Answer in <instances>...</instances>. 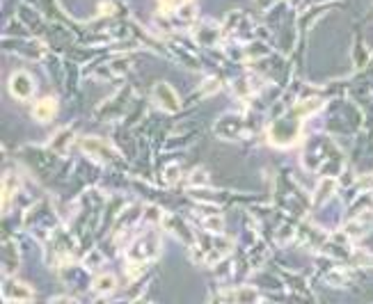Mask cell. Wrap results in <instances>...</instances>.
I'll return each mask as SVG.
<instances>
[{
    "label": "cell",
    "instance_id": "6da1fadb",
    "mask_svg": "<svg viewBox=\"0 0 373 304\" xmlns=\"http://www.w3.org/2000/svg\"><path fill=\"white\" fill-rule=\"evenodd\" d=\"M158 236H156L154 231H149L145 236H140L138 240L133 242V247L128 249V259L131 261H138V263H145L149 259H154L156 254H158Z\"/></svg>",
    "mask_w": 373,
    "mask_h": 304
},
{
    "label": "cell",
    "instance_id": "7a4b0ae2",
    "mask_svg": "<svg viewBox=\"0 0 373 304\" xmlns=\"http://www.w3.org/2000/svg\"><path fill=\"white\" fill-rule=\"evenodd\" d=\"M10 94L16 101H28L35 94V80L28 71H16L10 78Z\"/></svg>",
    "mask_w": 373,
    "mask_h": 304
},
{
    "label": "cell",
    "instance_id": "3957f363",
    "mask_svg": "<svg viewBox=\"0 0 373 304\" xmlns=\"http://www.w3.org/2000/svg\"><path fill=\"white\" fill-rule=\"evenodd\" d=\"M80 147H83L85 153H90V156L97 158V160H112L115 158L112 147L106 144V142L99 140V138H85L83 142H80Z\"/></svg>",
    "mask_w": 373,
    "mask_h": 304
},
{
    "label": "cell",
    "instance_id": "277c9868",
    "mask_svg": "<svg viewBox=\"0 0 373 304\" xmlns=\"http://www.w3.org/2000/svg\"><path fill=\"white\" fill-rule=\"evenodd\" d=\"M154 97L156 101H158V105L163 107V110L167 112H176L179 110V97L172 92V87H169L167 83H158L154 90Z\"/></svg>",
    "mask_w": 373,
    "mask_h": 304
},
{
    "label": "cell",
    "instance_id": "5b68a950",
    "mask_svg": "<svg viewBox=\"0 0 373 304\" xmlns=\"http://www.w3.org/2000/svg\"><path fill=\"white\" fill-rule=\"evenodd\" d=\"M3 295H5V300L25 302V300H30V297H32V290H30V286H25V283H21V281H10L8 286H5Z\"/></svg>",
    "mask_w": 373,
    "mask_h": 304
},
{
    "label": "cell",
    "instance_id": "8992f818",
    "mask_svg": "<svg viewBox=\"0 0 373 304\" xmlns=\"http://www.w3.org/2000/svg\"><path fill=\"white\" fill-rule=\"evenodd\" d=\"M56 112H58L56 99H42L39 103H35V107H32V117L37 121H49L56 117Z\"/></svg>",
    "mask_w": 373,
    "mask_h": 304
},
{
    "label": "cell",
    "instance_id": "52a82bcc",
    "mask_svg": "<svg viewBox=\"0 0 373 304\" xmlns=\"http://www.w3.org/2000/svg\"><path fill=\"white\" fill-rule=\"evenodd\" d=\"M225 300H232V302H254V300H259V293H256L254 288H250V286H245V288H236V290H227L225 295Z\"/></svg>",
    "mask_w": 373,
    "mask_h": 304
},
{
    "label": "cell",
    "instance_id": "ba28073f",
    "mask_svg": "<svg viewBox=\"0 0 373 304\" xmlns=\"http://www.w3.org/2000/svg\"><path fill=\"white\" fill-rule=\"evenodd\" d=\"M71 138H73V131H71V128H62V131H58V133H56V138H53L51 149H53V151H58V153H64V151H67V147L71 144Z\"/></svg>",
    "mask_w": 373,
    "mask_h": 304
},
{
    "label": "cell",
    "instance_id": "9c48e42d",
    "mask_svg": "<svg viewBox=\"0 0 373 304\" xmlns=\"http://www.w3.org/2000/svg\"><path fill=\"white\" fill-rule=\"evenodd\" d=\"M94 288H97V293H112L115 288H117V279H115V275L110 273H104V275H99L97 277V281H94Z\"/></svg>",
    "mask_w": 373,
    "mask_h": 304
},
{
    "label": "cell",
    "instance_id": "30bf717a",
    "mask_svg": "<svg viewBox=\"0 0 373 304\" xmlns=\"http://www.w3.org/2000/svg\"><path fill=\"white\" fill-rule=\"evenodd\" d=\"M160 3V8L165 10V12H169V10H176V8H181L183 5V0H158Z\"/></svg>",
    "mask_w": 373,
    "mask_h": 304
}]
</instances>
